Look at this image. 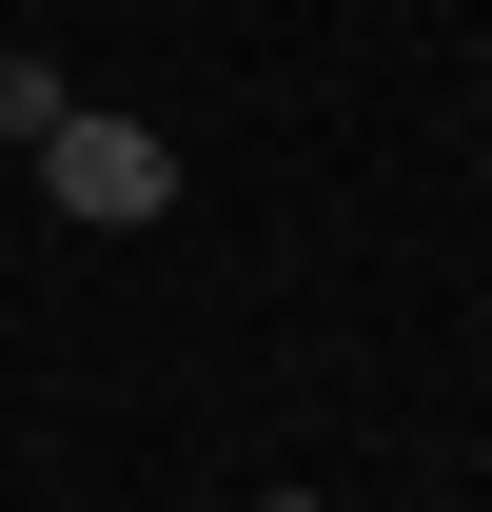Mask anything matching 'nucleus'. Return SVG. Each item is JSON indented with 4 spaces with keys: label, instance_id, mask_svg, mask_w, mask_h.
<instances>
[{
    "label": "nucleus",
    "instance_id": "f257e3e1",
    "mask_svg": "<svg viewBox=\"0 0 492 512\" xmlns=\"http://www.w3.org/2000/svg\"><path fill=\"white\" fill-rule=\"evenodd\" d=\"M40 197H60L79 237H138V217H178V138L119 119V99H79V119L40 138Z\"/></svg>",
    "mask_w": 492,
    "mask_h": 512
},
{
    "label": "nucleus",
    "instance_id": "f03ea898",
    "mask_svg": "<svg viewBox=\"0 0 492 512\" xmlns=\"http://www.w3.org/2000/svg\"><path fill=\"white\" fill-rule=\"evenodd\" d=\"M60 119H79V79H60V60H0V158H40Z\"/></svg>",
    "mask_w": 492,
    "mask_h": 512
},
{
    "label": "nucleus",
    "instance_id": "7ed1b4c3",
    "mask_svg": "<svg viewBox=\"0 0 492 512\" xmlns=\"http://www.w3.org/2000/svg\"><path fill=\"white\" fill-rule=\"evenodd\" d=\"M256 512H335V493H256Z\"/></svg>",
    "mask_w": 492,
    "mask_h": 512
}]
</instances>
